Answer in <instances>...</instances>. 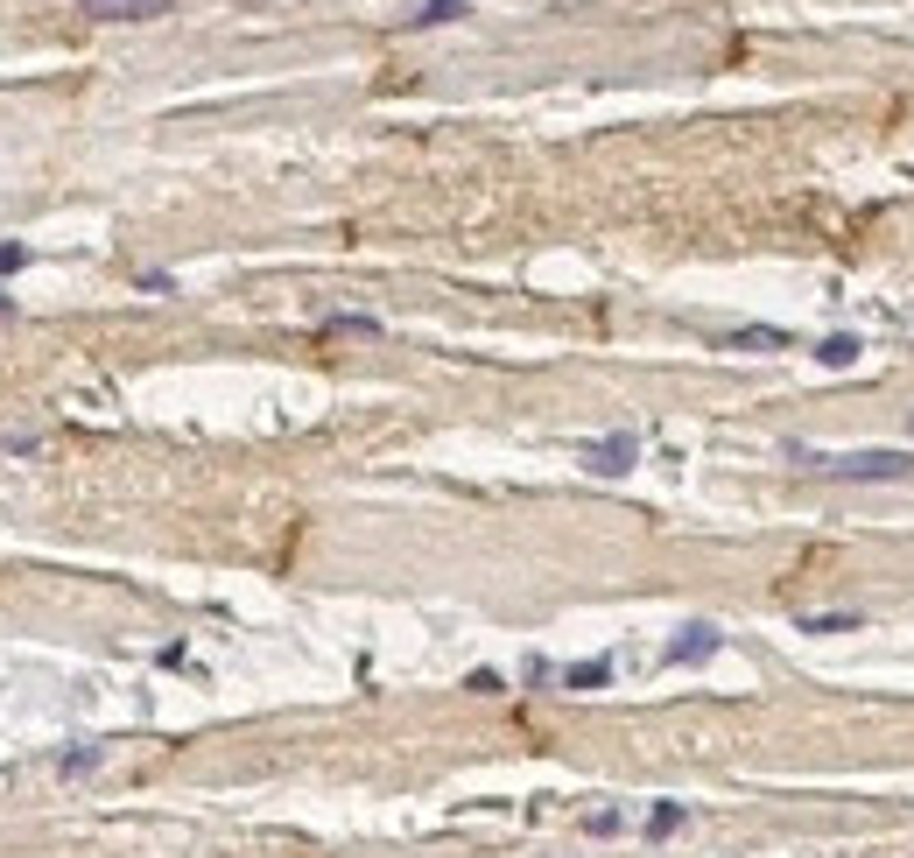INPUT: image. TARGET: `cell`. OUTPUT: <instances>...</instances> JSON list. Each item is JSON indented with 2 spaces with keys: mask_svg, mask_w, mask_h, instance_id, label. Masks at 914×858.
<instances>
[{
  "mask_svg": "<svg viewBox=\"0 0 914 858\" xmlns=\"http://www.w3.org/2000/svg\"><path fill=\"white\" fill-rule=\"evenodd\" d=\"M823 479L837 485H907L914 479V451H844V457H816V451H796Z\"/></svg>",
  "mask_w": 914,
  "mask_h": 858,
  "instance_id": "cell-1",
  "label": "cell"
},
{
  "mask_svg": "<svg viewBox=\"0 0 914 858\" xmlns=\"http://www.w3.org/2000/svg\"><path fill=\"white\" fill-rule=\"evenodd\" d=\"M577 457H584V471H598V479H626L634 457H640V437H634V429H619V437H591Z\"/></svg>",
  "mask_w": 914,
  "mask_h": 858,
  "instance_id": "cell-2",
  "label": "cell"
},
{
  "mask_svg": "<svg viewBox=\"0 0 914 858\" xmlns=\"http://www.w3.org/2000/svg\"><path fill=\"white\" fill-rule=\"evenodd\" d=\"M711 655H717V627H711V619H689L676 641L662 647V661H668V669H689V661H711Z\"/></svg>",
  "mask_w": 914,
  "mask_h": 858,
  "instance_id": "cell-3",
  "label": "cell"
},
{
  "mask_svg": "<svg viewBox=\"0 0 914 858\" xmlns=\"http://www.w3.org/2000/svg\"><path fill=\"white\" fill-rule=\"evenodd\" d=\"M170 8L176 0H78V14H92V22H155Z\"/></svg>",
  "mask_w": 914,
  "mask_h": 858,
  "instance_id": "cell-4",
  "label": "cell"
},
{
  "mask_svg": "<svg viewBox=\"0 0 914 858\" xmlns=\"http://www.w3.org/2000/svg\"><path fill=\"white\" fill-rule=\"evenodd\" d=\"M563 690H605L612 683V655H591V661H571V669L556 676Z\"/></svg>",
  "mask_w": 914,
  "mask_h": 858,
  "instance_id": "cell-5",
  "label": "cell"
},
{
  "mask_svg": "<svg viewBox=\"0 0 914 858\" xmlns=\"http://www.w3.org/2000/svg\"><path fill=\"white\" fill-rule=\"evenodd\" d=\"M717 345H725V352H746V345H788V331H781V324H746V331H725Z\"/></svg>",
  "mask_w": 914,
  "mask_h": 858,
  "instance_id": "cell-6",
  "label": "cell"
},
{
  "mask_svg": "<svg viewBox=\"0 0 914 858\" xmlns=\"http://www.w3.org/2000/svg\"><path fill=\"white\" fill-rule=\"evenodd\" d=\"M99 760H107L99 746H64V753H57V774H64V781H78V774H92Z\"/></svg>",
  "mask_w": 914,
  "mask_h": 858,
  "instance_id": "cell-7",
  "label": "cell"
},
{
  "mask_svg": "<svg viewBox=\"0 0 914 858\" xmlns=\"http://www.w3.org/2000/svg\"><path fill=\"white\" fill-rule=\"evenodd\" d=\"M464 8H472V0H423V8H415L409 22H415V28H437V22H458Z\"/></svg>",
  "mask_w": 914,
  "mask_h": 858,
  "instance_id": "cell-8",
  "label": "cell"
},
{
  "mask_svg": "<svg viewBox=\"0 0 914 858\" xmlns=\"http://www.w3.org/2000/svg\"><path fill=\"white\" fill-rule=\"evenodd\" d=\"M851 627H865V613H809L802 619V633H851Z\"/></svg>",
  "mask_w": 914,
  "mask_h": 858,
  "instance_id": "cell-9",
  "label": "cell"
},
{
  "mask_svg": "<svg viewBox=\"0 0 914 858\" xmlns=\"http://www.w3.org/2000/svg\"><path fill=\"white\" fill-rule=\"evenodd\" d=\"M689 823V809L683 803H654V817H648V837H676Z\"/></svg>",
  "mask_w": 914,
  "mask_h": 858,
  "instance_id": "cell-10",
  "label": "cell"
},
{
  "mask_svg": "<svg viewBox=\"0 0 914 858\" xmlns=\"http://www.w3.org/2000/svg\"><path fill=\"white\" fill-rule=\"evenodd\" d=\"M816 359H823V366H851V359H859V338H851V331L823 338V345H816Z\"/></svg>",
  "mask_w": 914,
  "mask_h": 858,
  "instance_id": "cell-11",
  "label": "cell"
},
{
  "mask_svg": "<svg viewBox=\"0 0 914 858\" xmlns=\"http://www.w3.org/2000/svg\"><path fill=\"white\" fill-rule=\"evenodd\" d=\"M584 831H591V837H619L626 817H619V809H591V817H584Z\"/></svg>",
  "mask_w": 914,
  "mask_h": 858,
  "instance_id": "cell-12",
  "label": "cell"
},
{
  "mask_svg": "<svg viewBox=\"0 0 914 858\" xmlns=\"http://www.w3.org/2000/svg\"><path fill=\"white\" fill-rule=\"evenodd\" d=\"M22 261H28V254H22V240H0V275H14Z\"/></svg>",
  "mask_w": 914,
  "mask_h": 858,
  "instance_id": "cell-13",
  "label": "cell"
},
{
  "mask_svg": "<svg viewBox=\"0 0 914 858\" xmlns=\"http://www.w3.org/2000/svg\"><path fill=\"white\" fill-rule=\"evenodd\" d=\"M472 690H478V697H500L506 683H500V676H492V669H472Z\"/></svg>",
  "mask_w": 914,
  "mask_h": 858,
  "instance_id": "cell-14",
  "label": "cell"
},
{
  "mask_svg": "<svg viewBox=\"0 0 914 858\" xmlns=\"http://www.w3.org/2000/svg\"><path fill=\"white\" fill-rule=\"evenodd\" d=\"M141 289H148V295H170V289H176V275H162V268H148V275H141Z\"/></svg>",
  "mask_w": 914,
  "mask_h": 858,
  "instance_id": "cell-15",
  "label": "cell"
},
{
  "mask_svg": "<svg viewBox=\"0 0 914 858\" xmlns=\"http://www.w3.org/2000/svg\"><path fill=\"white\" fill-rule=\"evenodd\" d=\"M0 317H14V295H0Z\"/></svg>",
  "mask_w": 914,
  "mask_h": 858,
  "instance_id": "cell-16",
  "label": "cell"
},
{
  "mask_svg": "<svg viewBox=\"0 0 914 858\" xmlns=\"http://www.w3.org/2000/svg\"><path fill=\"white\" fill-rule=\"evenodd\" d=\"M907 429H914V408H907Z\"/></svg>",
  "mask_w": 914,
  "mask_h": 858,
  "instance_id": "cell-17",
  "label": "cell"
}]
</instances>
